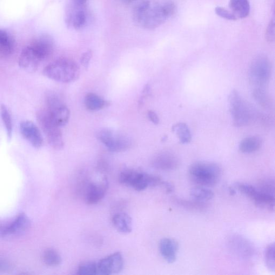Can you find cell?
<instances>
[{"instance_id":"obj_17","label":"cell","mask_w":275,"mask_h":275,"mask_svg":"<svg viewBox=\"0 0 275 275\" xmlns=\"http://www.w3.org/2000/svg\"><path fill=\"white\" fill-rule=\"evenodd\" d=\"M30 226V221L26 214H19L16 219L3 231L4 235L19 234L27 231Z\"/></svg>"},{"instance_id":"obj_25","label":"cell","mask_w":275,"mask_h":275,"mask_svg":"<svg viewBox=\"0 0 275 275\" xmlns=\"http://www.w3.org/2000/svg\"><path fill=\"white\" fill-rule=\"evenodd\" d=\"M173 131L175 132L181 143L188 144L192 139L191 134L188 126L183 123H179L173 126Z\"/></svg>"},{"instance_id":"obj_6","label":"cell","mask_w":275,"mask_h":275,"mask_svg":"<svg viewBox=\"0 0 275 275\" xmlns=\"http://www.w3.org/2000/svg\"><path fill=\"white\" fill-rule=\"evenodd\" d=\"M36 118L38 124L49 144L56 150L64 148V142L60 126L52 120L46 110H40L37 113Z\"/></svg>"},{"instance_id":"obj_1","label":"cell","mask_w":275,"mask_h":275,"mask_svg":"<svg viewBox=\"0 0 275 275\" xmlns=\"http://www.w3.org/2000/svg\"><path fill=\"white\" fill-rule=\"evenodd\" d=\"M44 75L49 79L62 83L76 81L80 75L79 65L73 60L60 58L46 66L43 70Z\"/></svg>"},{"instance_id":"obj_18","label":"cell","mask_w":275,"mask_h":275,"mask_svg":"<svg viewBox=\"0 0 275 275\" xmlns=\"http://www.w3.org/2000/svg\"><path fill=\"white\" fill-rule=\"evenodd\" d=\"M112 222L116 229L122 233H130L132 230V218L126 213L115 214L112 217Z\"/></svg>"},{"instance_id":"obj_23","label":"cell","mask_w":275,"mask_h":275,"mask_svg":"<svg viewBox=\"0 0 275 275\" xmlns=\"http://www.w3.org/2000/svg\"><path fill=\"white\" fill-rule=\"evenodd\" d=\"M174 201L178 205L190 210L203 211L206 210L208 206L205 202H202V201L196 199L186 200L175 198Z\"/></svg>"},{"instance_id":"obj_39","label":"cell","mask_w":275,"mask_h":275,"mask_svg":"<svg viewBox=\"0 0 275 275\" xmlns=\"http://www.w3.org/2000/svg\"><path fill=\"white\" fill-rule=\"evenodd\" d=\"M11 266L8 262L4 260H0V272L8 271L11 269Z\"/></svg>"},{"instance_id":"obj_38","label":"cell","mask_w":275,"mask_h":275,"mask_svg":"<svg viewBox=\"0 0 275 275\" xmlns=\"http://www.w3.org/2000/svg\"><path fill=\"white\" fill-rule=\"evenodd\" d=\"M148 117L150 120H151V121L153 124L157 125L159 123V122H160L159 117L155 112L152 110L149 111Z\"/></svg>"},{"instance_id":"obj_31","label":"cell","mask_w":275,"mask_h":275,"mask_svg":"<svg viewBox=\"0 0 275 275\" xmlns=\"http://www.w3.org/2000/svg\"><path fill=\"white\" fill-rule=\"evenodd\" d=\"M264 258L265 264L268 269L274 272L275 271V245L274 243L268 245L265 250Z\"/></svg>"},{"instance_id":"obj_28","label":"cell","mask_w":275,"mask_h":275,"mask_svg":"<svg viewBox=\"0 0 275 275\" xmlns=\"http://www.w3.org/2000/svg\"><path fill=\"white\" fill-rule=\"evenodd\" d=\"M0 112H1L2 122L5 127L6 135H7L8 139H10L12 135L13 126L10 112L7 107L4 104H1L0 107Z\"/></svg>"},{"instance_id":"obj_32","label":"cell","mask_w":275,"mask_h":275,"mask_svg":"<svg viewBox=\"0 0 275 275\" xmlns=\"http://www.w3.org/2000/svg\"><path fill=\"white\" fill-rule=\"evenodd\" d=\"M259 190L274 196L275 183L272 179H265L261 181L258 186Z\"/></svg>"},{"instance_id":"obj_21","label":"cell","mask_w":275,"mask_h":275,"mask_svg":"<svg viewBox=\"0 0 275 275\" xmlns=\"http://www.w3.org/2000/svg\"><path fill=\"white\" fill-rule=\"evenodd\" d=\"M85 104L87 109L97 111L102 109L109 103L94 93H89L85 98Z\"/></svg>"},{"instance_id":"obj_15","label":"cell","mask_w":275,"mask_h":275,"mask_svg":"<svg viewBox=\"0 0 275 275\" xmlns=\"http://www.w3.org/2000/svg\"><path fill=\"white\" fill-rule=\"evenodd\" d=\"M108 189V183L104 180L102 183L91 184L87 189L85 200L89 205L96 204L104 197Z\"/></svg>"},{"instance_id":"obj_13","label":"cell","mask_w":275,"mask_h":275,"mask_svg":"<svg viewBox=\"0 0 275 275\" xmlns=\"http://www.w3.org/2000/svg\"><path fill=\"white\" fill-rule=\"evenodd\" d=\"M180 160L169 152L160 153L152 160V165L155 169L162 171L175 170L180 166Z\"/></svg>"},{"instance_id":"obj_9","label":"cell","mask_w":275,"mask_h":275,"mask_svg":"<svg viewBox=\"0 0 275 275\" xmlns=\"http://www.w3.org/2000/svg\"><path fill=\"white\" fill-rule=\"evenodd\" d=\"M124 261L121 253L116 252L99 260L97 263L98 275H111L121 272Z\"/></svg>"},{"instance_id":"obj_27","label":"cell","mask_w":275,"mask_h":275,"mask_svg":"<svg viewBox=\"0 0 275 275\" xmlns=\"http://www.w3.org/2000/svg\"><path fill=\"white\" fill-rule=\"evenodd\" d=\"M43 260L44 264L50 267H57L62 263L60 254L53 249H48L44 252Z\"/></svg>"},{"instance_id":"obj_24","label":"cell","mask_w":275,"mask_h":275,"mask_svg":"<svg viewBox=\"0 0 275 275\" xmlns=\"http://www.w3.org/2000/svg\"><path fill=\"white\" fill-rule=\"evenodd\" d=\"M252 95L256 101L263 108L270 109L272 105L271 98L265 89H254Z\"/></svg>"},{"instance_id":"obj_37","label":"cell","mask_w":275,"mask_h":275,"mask_svg":"<svg viewBox=\"0 0 275 275\" xmlns=\"http://www.w3.org/2000/svg\"><path fill=\"white\" fill-rule=\"evenodd\" d=\"M92 56V52L90 50L83 53L80 58V63L85 68H89Z\"/></svg>"},{"instance_id":"obj_19","label":"cell","mask_w":275,"mask_h":275,"mask_svg":"<svg viewBox=\"0 0 275 275\" xmlns=\"http://www.w3.org/2000/svg\"><path fill=\"white\" fill-rule=\"evenodd\" d=\"M229 6L237 18H244L250 14V4L248 0H230Z\"/></svg>"},{"instance_id":"obj_30","label":"cell","mask_w":275,"mask_h":275,"mask_svg":"<svg viewBox=\"0 0 275 275\" xmlns=\"http://www.w3.org/2000/svg\"><path fill=\"white\" fill-rule=\"evenodd\" d=\"M77 274L80 275H98L97 263L94 261L85 262L79 265Z\"/></svg>"},{"instance_id":"obj_16","label":"cell","mask_w":275,"mask_h":275,"mask_svg":"<svg viewBox=\"0 0 275 275\" xmlns=\"http://www.w3.org/2000/svg\"><path fill=\"white\" fill-rule=\"evenodd\" d=\"M178 250L179 245L175 240L164 238L160 241V253L168 263L173 264L176 261Z\"/></svg>"},{"instance_id":"obj_8","label":"cell","mask_w":275,"mask_h":275,"mask_svg":"<svg viewBox=\"0 0 275 275\" xmlns=\"http://www.w3.org/2000/svg\"><path fill=\"white\" fill-rule=\"evenodd\" d=\"M97 137L112 152H124L131 148L132 145L129 137L110 129L102 130L98 133Z\"/></svg>"},{"instance_id":"obj_41","label":"cell","mask_w":275,"mask_h":275,"mask_svg":"<svg viewBox=\"0 0 275 275\" xmlns=\"http://www.w3.org/2000/svg\"><path fill=\"white\" fill-rule=\"evenodd\" d=\"M135 1V0H123L124 2L126 4H130Z\"/></svg>"},{"instance_id":"obj_10","label":"cell","mask_w":275,"mask_h":275,"mask_svg":"<svg viewBox=\"0 0 275 275\" xmlns=\"http://www.w3.org/2000/svg\"><path fill=\"white\" fill-rule=\"evenodd\" d=\"M167 18L164 14L162 5H154L146 12L140 25L149 30H153L159 27L165 22Z\"/></svg>"},{"instance_id":"obj_40","label":"cell","mask_w":275,"mask_h":275,"mask_svg":"<svg viewBox=\"0 0 275 275\" xmlns=\"http://www.w3.org/2000/svg\"><path fill=\"white\" fill-rule=\"evenodd\" d=\"M72 1L75 4H76L77 5H84V4H85L86 2H87V0H72Z\"/></svg>"},{"instance_id":"obj_26","label":"cell","mask_w":275,"mask_h":275,"mask_svg":"<svg viewBox=\"0 0 275 275\" xmlns=\"http://www.w3.org/2000/svg\"><path fill=\"white\" fill-rule=\"evenodd\" d=\"M190 195L194 198L202 202H206L214 197V192L205 186H199L193 187L190 190Z\"/></svg>"},{"instance_id":"obj_12","label":"cell","mask_w":275,"mask_h":275,"mask_svg":"<svg viewBox=\"0 0 275 275\" xmlns=\"http://www.w3.org/2000/svg\"><path fill=\"white\" fill-rule=\"evenodd\" d=\"M30 46L38 59L42 62L52 54L54 41L50 35L44 34L40 36Z\"/></svg>"},{"instance_id":"obj_34","label":"cell","mask_w":275,"mask_h":275,"mask_svg":"<svg viewBox=\"0 0 275 275\" xmlns=\"http://www.w3.org/2000/svg\"><path fill=\"white\" fill-rule=\"evenodd\" d=\"M216 14L219 17L229 21H237V17L232 13V11L227 10L221 6H217L215 8Z\"/></svg>"},{"instance_id":"obj_36","label":"cell","mask_w":275,"mask_h":275,"mask_svg":"<svg viewBox=\"0 0 275 275\" xmlns=\"http://www.w3.org/2000/svg\"><path fill=\"white\" fill-rule=\"evenodd\" d=\"M265 37L268 42L273 43L275 41V21L274 18L271 20L267 26Z\"/></svg>"},{"instance_id":"obj_3","label":"cell","mask_w":275,"mask_h":275,"mask_svg":"<svg viewBox=\"0 0 275 275\" xmlns=\"http://www.w3.org/2000/svg\"><path fill=\"white\" fill-rule=\"evenodd\" d=\"M188 174L194 183L202 186H212L219 182L221 177V170L216 164L197 162L190 166Z\"/></svg>"},{"instance_id":"obj_14","label":"cell","mask_w":275,"mask_h":275,"mask_svg":"<svg viewBox=\"0 0 275 275\" xmlns=\"http://www.w3.org/2000/svg\"><path fill=\"white\" fill-rule=\"evenodd\" d=\"M40 62L41 61L38 59L30 46L26 47L22 50L18 59L20 68L30 73L36 71Z\"/></svg>"},{"instance_id":"obj_5","label":"cell","mask_w":275,"mask_h":275,"mask_svg":"<svg viewBox=\"0 0 275 275\" xmlns=\"http://www.w3.org/2000/svg\"><path fill=\"white\" fill-rule=\"evenodd\" d=\"M272 72V64L266 56H260L253 59L248 77L254 89H266L270 82Z\"/></svg>"},{"instance_id":"obj_20","label":"cell","mask_w":275,"mask_h":275,"mask_svg":"<svg viewBox=\"0 0 275 275\" xmlns=\"http://www.w3.org/2000/svg\"><path fill=\"white\" fill-rule=\"evenodd\" d=\"M262 139L257 136L247 137L239 144V149L241 152L249 154L258 151L261 147Z\"/></svg>"},{"instance_id":"obj_7","label":"cell","mask_w":275,"mask_h":275,"mask_svg":"<svg viewBox=\"0 0 275 275\" xmlns=\"http://www.w3.org/2000/svg\"><path fill=\"white\" fill-rule=\"evenodd\" d=\"M46 110L57 125L62 127L68 123L70 117V109L56 93H48L46 97Z\"/></svg>"},{"instance_id":"obj_11","label":"cell","mask_w":275,"mask_h":275,"mask_svg":"<svg viewBox=\"0 0 275 275\" xmlns=\"http://www.w3.org/2000/svg\"><path fill=\"white\" fill-rule=\"evenodd\" d=\"M20 131L23 138L35 148L39 149L43 144V138L38 126L29 120H25L20 124Z\"/></svg>"},{"instance_id":"obj_22","label":"cell","mask_w":275,"mask_h":275,"mask_svg":"<svg viewBox=\"0 0 275 275\" xmlns=\"http://www.w3.org/2000/svg\"><path fill=\"white\" fill-rule=\"evenodd\" d=\"M14 39L7 32L0 29V53L4 56H8L14 51Z\"/></svg>"},{"instance_id":"obj_2","label":"cell","mask_w":275,"mask_h":275,"mask_svg":"<svg viewBox=\"0 0 275 275\" xmlns=\"http://www.w3.org/2000/svg\"><path fill=\"white\" fill-rule=\"evenodd\" d=\"M229 109L234 126L243 127L250 125L257 119L252 107L236 90H233L229 97Z\"/></svg>"},{"instance_id":"obj_35","label":"cell","mask_w":275,"mask_h":275,"mask_svg":"<svg viewBox=\"0 0 275 275\" xmlns=\"http://www.w3.org/2000/svg\"><path fill=\"white\" fill-rule=\"evenodd\" d=\"M162 7L164 14L167 18H169L176 14L177 11V6L175 3L172 1L167 2L162 5Z\"/></svg>"},{"instance_id":"obj_33","label":"cell","mask_w":275,"mask_h":275,"mask_svg":"<svg viewBox=\"0 0 275 275\" xmlns=\"http://www.w3.org/2000/svg\"><path fill=\"white\" fill-rule=\"evenodd\" d=\"M87 21V16L85 12L83 10H79L76 12L73 19L72 25L76 30L82 29Z\"/></svg>"},{"instance_id":"obj_4","label":"cell","mask_w":275,"mask_h":275,"mask_svg":"<svg viewBox=\"0 0 275 275\" xmlns=\"http://www.w3.org/2000/svg\"><path fill=\"white\" fill-rule=\"evenodd\" d=\"M119 181L120 183L138 191H144L149 186L164 185L165 183L158 176L131 169L124 170L120 173Z\"/></svg>"},{"instance_id":"obj_29","label":"cell","mask_w":275,"mask_h":275,"mask_svg":"<svg viewBox=\"0 0 275 275\" xmlns=\"http://www.w3.org/2000/svg\"><path fill=\"white\" fill-rule=\"evenodd\" d=\"M151 5V2L148 0L138 4L133 10L134 21L140 25L146 12L149 9Z\"/></svg>"}]
</instances>
